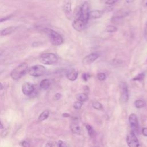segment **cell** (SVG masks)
<instances>
[{
    "mask_svg": "<svg viewBox=\"0 0 147 147\" xmlns=\"http://www.w3.org/2000/svg\"><path fill=\"white\" fill-rule=\"evenodd\" d=\"M48 36L51 44L55 46H58L63 43L62 36L57 32L50 28H44L42 30Z\"/></svg>",
    "mask_w": 147,
    "mask_h": 147,
    "instance_id": "cell-1",
    "label": "cell"
},
{
    "mask_svg": "<svg viewBox=\"0 0 147 147\" xmlns=\"http://www.w3.org/2000/svg\"><path fill=\"white\" fill-rule=\"evenodd\" d=\"M28 65L26 63H21L11 72L10 76L13 80H18L28 72Z\"/></svg>",
    "mask_w": 147,
    "mask_h": 147,
    "instance_id": "cell-2",
    "label": "cell"
},
{
    "mask_svg": "<svg viewBox=\"0 0 147 147\" xmlns=\"http://www.w3.org/2000/svg\"><path fill=\"white\" fill-rule=\"evenodd\" d=\"M40 61L45 65H52L57 62V57L53 53H44L40 55Z\"/></svg>",
    "mask_w": 147,
    "mask_h": 147,
    "instance_id": "cell-3",
    "label": "cell"
},
{
    "mask_svg": "<svg viewBox=\"0 0 147 147\" xmlns=\"http://www.w3.org/2000/svg\"><path fill=\"white\" fill-rule=\"evenodd\" d=\"M28 74L34 77H39L44 75L46 72V68L44 66L37 64L33 65L28 69Z\"/></svg>",
    "mask_w": 147,
    "mask_h": 147,
    "instance_id": "cell-4",
    "label": "cell"
},
{
    "mask_svg": "<svg viewBox=\"0 0 147 147\" xmlns=\"http://www.w3.org/2000/svg\"><path fill=\"white\" fill-rule=\"evenodd\" d=\"M89 5L87 2H84L80 6V20L86 24L89 20Z\"/></svg>",
    "mask_w": 147,
    "mask_h": 147,
    "instance_id": "cell-5",
    "label": "cell"
},
{
    "mask_svg": "<svg viewBox=\"0 0 147 147\" xmlns=\"http://www.w3.org/2000/svg\"><path fill=\"white\" fill-rule=\"evenodd\" d=\"M119 88L121 91L120 100L122 103H126L129 100V91L126 83L124 82H121L119 83Z\"/></svg>",
    "mask_w": 147,
    "mask_h": 147,
    "instance_id": "cell-6",
    "label": "cell"
},
{
    "mask_svg": "<svg viewBox=\"0 0 147 147\" xmlns=\"http://www.w3.org/2000/svg\"><path fill=\"white\" fill-rule=\"evenodd\" d=\"M72 5L69 0H65L63 5V11L68 20H71L73 16L72 11Z\"/></svg>",
    "mask_w": 147,
    "mask_h": 147,
    "instance_id": "cell-7",
    "label": "cell"
},
{
    "mask_svg": "<svg viewBox=\"0 0 147 147\" xmlns=\"http://www.w3.org/2000/svg\"><path fill=\"white\" fill-rule=\"evenodd\" d=\"M126 142L129 147H138L140 145L138 140L133 131L127 136Z\"/></svg>",
    "mask_w": 147,
    "mask_h": 147,
    "instance_id": "cell-8",
    "label": "cell"
},
{
    "mask_svg": "<svg viewBox=\"0 0 147 147\" xmlns=\"http://www.w3.org/2000/svg\"><path fill=\"white\" fill-rule=\"evenodd\" d=\"M99 55L98 53H91L87 56H86L83 59V63L85 65H88L95 61L98 57Z\"/></svg>",
    "mask_w": 147,
    "mask_h": 147,
    "instance_id": "cell-9",
    "label": "cell"
},
{
    "mask_svg": "<svg viewBox=\"0 0 147 147\" xmlns=\"http://www.w3.org/2000/svg\"><path fill=\"white\" fill-rule=\"evenodd\" d=\"M34 90V86L30 83H25L22 87V91L25 95H31Z\"/></svg>",
    "mask_w": 147,
    "mask_h": 147,
    "instance_id": "cell-10",
    "label": "cell"
},
{
    "mask_svg": "<svg viewBox=\"0 0 147 147\" xmlns=\"http://www.w3.org/2000/svg\"><path fill=\"white\" fill-rule=\"evenodd\" d=\"M73 28L76 30V31L80 32L84 28L86 24L81 20H74L72 24Z\"/></svg>",
    "mask_w": 147,
    "mask_h": 147,
    "instance_id": "cell-11",
    "label": "cell"
},
{
    "mask_svg": "<svg viewBox=\"0 0 147 147\" xmlns=\"http://www.w3.org/2000/svg\"><path fill=\"white\" fill-rule=\"evenodd\" d=\"M129 121L131 126L133 128H137L138 126V121L137 115L132 113L129 117Z\"/></svg>",
    "mask_w": 147,
    "mask_h": 147,
    "instance_id": "cell-12",
    "label": "cell"
},
{
    "mask_svg": "<svg viewBox=\"0 0 147 147\" xmlns=\"http://www.w3.org/2000/svg\"><path fill=\"white\" fill-rule=\"evenodd\" d=\"M104 14V11L103 10H96L90 11L89 18L91 19H98L102 17Z\"/></svg>",
    "mask_w": 147,
    "mask_h": 147,
    "instance_id": "cell-13",
    "label": "cell"
},
{
    "mask_svg": "<svg viewBox=\"0 0 147 147\" xmlns=\"http://www.w3.org/2000/svg\"><path fill=\"white\" fill-rule=\"evenodd\" d=\"M70 127H71L72 131L74 134H80V126L77 122L74 121V122H72L71 123Z\"/></svg>",
    "mask_w": 147,
    "mask_h": 147,
    "instance_id": "cell-14",
    "label": "cell"
},
{
    "mask_svg": "<svg viewBox=\"0 0 147 147\" xmlns=\"http://www.w3.org/2000/svg\"><path fill=\"white\" fill-rule=\"evenodd\" d=\"M16 29V27L14 26H11L1 30V34L2 36H6V35L10 34L13 32H14Z\"/></svg>",
    "mask_w": 147,
    "mask_h": 147,
    "instance_id": "cell-15",
    "label": "cell"
},
{
    "mask_svg": "<svg viewBox=\"0 0 147 147\" xmlns=\"http://www.w3.org/2000/svg\"><path fill=\"white\" fill-rule=\"evenodd\" d=\"M78 76V74L76 71H69L67 72L66 76L67 79L71 81H75Z\"/></svg>",
    "mask_w": 147,
    "mask_h": 147,
    "instance_id": "cell-16",
    "label": "cell"
},
{
    "mask_svg": "<svg viewBox=\"0 0 147 147\" xmlns=\"http://www.w3.org/2000/svg\"><path fill=\"white\" fill-rule=\"evenodd\" d=\"M50 81L47 79H44L42 80L40 83V87L42 90H47L50 87Z\"/></svg>",
    "mask_w": 147,
    "mask_h": 147,
    "instance_id": "cell-17",
    "label": "cell"
},
{
    "mask_svg": "<svg viewBox=\"0 0 147 147\" xmlns=\"http://www.w3.org/2000/svg\"><path fill=\"white\" fill-rule=\"evenodd\" d=\"M123 17H125V16L123 15H118V16H113L111 18V21L114 24H119L122 22Z\"/></svg>",
    "mask_w": 147,
    "mask_h": 147,
    "instance_id": "cell-18",
    "label": "cell"
},
{
    "mask_svg": "<svg viewBox=\"0 0 147 147\" xmlns=\"http://www.w3.org/2000/svg\"><path fill=\"white\" fill-rule=\"evenodd\" d=\"M76 98L78 101H80L81 102H86L88 99V97L87 95L85 93H79L76 95Z\"/></svg>",
    "mask_w": 147,
    "mask_h": 147,
    "instance_id": "cell-19",
    "label": "cell"
},
{
    "mask_svg": "<svg viewBox=\"0 0 147 147\" xmlns=\"http://www.w3.org/2000/svg\"><path fill=\"white\" fill-rule=\"evenodd\" d=\"M49 115V112L48 110H44L39 116L38 120L39 121H43L46 119Z\"/></svg>",
    "mask_w": 147,
    "mask_h": 147,
    "instance_id": "cell-20",
    "label": "cell"
},
{
    "mask_svg": "<svg viewBox=\"0 0 147 147\" xmlns=\"http://www.w3.org/2000/svg\"><path fill=\"white\" fill-rule=\"evenodd\" d=\"M117 28L114 25H108L106 28V30L109 33H114L117 31Z\"/></svg>",
    "mask_w": 147,
    "mask_h": 147,
    "instance_id": "cell-21",
    "label": "cell"
},
{
    "mask_svg": "<svg viewBox=\"0 0 147 147\" xmlns=\"http://www.w3.org/2000/svg\"><path fill=\"white\" fill-rule=\"evenodd\" d=\"M145 77V73L144 72H141L138 75H137L136 76H134L132 80L133 81H141L144 79Z\"/></svg>",
    "mask_w": 147,
    "mask_h": 147,
    "instance_id": "cell-22",
    "label": "cell"
},
{
    "mask_svg": "<svg viewBox=\"0 0 147 147\" xmlns=\"http://www.w3.org/2000/svg\"><path fill=\"white\" fill-rule=\"evenodd\" d=\"M145 103L142 100H137L134 102V106L137 108H142L144 106Z\"/></svg>",
    "mask_w": 147,
    "mask_h": 147,
    "instance_id": "cell-23",
    "label": "cell"
},
{
    "mask_svg": "<svg viewBox=\"0 0 147 147\" xmlns=\"http://www.w3.org/2000/svg\"><path fill=\"white\" fill-rule=\"evenodd\" d=\"M92 106L93 108L96 109V110H103V106L102 105L98 102H94L92 103Z\"/></svg>",
    "mask_w": 147,
    "mask_h": 147,
    "instance_id": "cell-24",
    "label": "cell"
},
{
    "mask_svg": "<svg viewBox=\"0 0 147 147\" xmlns=\"http://www.w3.org/2000/svg\"><path fill=\"white\" fill-rule=\"evenodd\" d=\"M86 127L87 130V131H88V135H89L90 137H92L93 135H94V130H93L92 127H91V126H90V125L87 124V125H86Z\"/></svg>",
    "mask_w": 147,
    "mask_h": 147,
    "instance_id": "cell-25",
    "label": "cell"
},
{
    "mask_svg": "<svg viewBox=\"0 0 147 147\" xmlns=\"http://www.w3.org/2000/svg\"><path fill=\"white\" fill-rule=\"evenodd\" d=\"M97 77L98 79L100 80V81H103L106 79V75L105 73L103 72H100L97 75Z\"/></svg>",
    "mask_w": 147,
    "mask_h": 147,
    "instance_id": "cell-26",
    "label": "cell"
},
{
    "mask_svg": "<svg viewBox=\"0 0 147 147\" xmlns=\"http://www.w3.org/2000/svg\"><path fill=\"white\" fill-rule=\"evenodd\" d=\"M82 105H83L82 102H81L80 101H76V102H74V103L73 105V106L74 107V109L78 110V109H80L82 107Z\"/></svg>",
    "mask_w": 147,
    "mask_h": 147,
    "instance_id": "cell-27",
    "label": "cell"
},
{
    "mask_svg": "<svg viewBox=\"0 0 147 147\" xmlns=\"http://www.w3.org/2000/svg\"><path fill=\"white\" fill-rule=\"evenodd\" d=\"M11 17H12V15L3 16V17L0 18V22H5V21H6L10 20Z\"/></svg>",
    "mask_w": 147,
    "mask_h": 147,
    "instance_id": "cell-28",
    "label": "cell"
},
{
    "mask_svg": "<svg viewBox=\"0 0 147 147\" xmlns=\"http://www.w3.org/2000/svg\"><path fill=\"white\" fill-rule=\"evenodd\" d=\"M57 147H68L67 144L64 141H63L61 140H59L57 142Z\"/></svg>",
    "mask_w": 147,
    "mask_h": 147,
    "instance_id": "cell-29",
    "label": "cell"
},
{
    "mask_svg": "<svg viewBox=\"0 0 147 147\" xmlns=\"http://www.w3.org/2000/svg\"><path fill=\"white\" fill-rule=\"evenodd\" d=\"M118 1V0H104L105 3L108 5H111L114 4Z\"/></svg>",
    "mask_w": 147,
    "mask_h": 147,
    "instance_id": "cell-30",
    "label": "cell"
},
{
    "mask_svg": "<svg viewBox=\"0 0 147 147\" xmlns=\"http://www.w3.org/2000/svg\"><path fill=\"white\" fill-rule=\"evenodd\" d=\"M61 97V94H60V93H56V94H55L54 95L53 98V99L54 100H57L60 99Z\"/></svg>",
    "mask_w": 147,
    "mask_h": 147,
    "instance_id": "cell-31",
    "label": "cell"
},
{
    "mask_svg": "<svg viewBox=\"0 0 147 147\" xmlns=\"http://www.w3.org/2000/svg\"><path fill=\"white\" fill-rule=\"evenodd\" d=\"M89 78H90V75H89V74H88L87 73H84L82 75V78L84 81H87V80Z\"/></svg>",
    "mask_w": 147,
    "mask_h": 147,
    "instance_id": "cell-32",
    "label": "cell"
},
{
    "mask_svg": "<svg viewBox=\"0 0 147 147\" xmlns=\"http://www.w3.org/2000/svg\"><path fill=\"white\" fill-rule=\"evenodd\" d=\"M144 37L146 40H147V22H146L144 27Z\"/></svg>",
    "mask_w": 147,
    "mask_h": 147,
    "instance_id": "cell-33",
    "label": "cell"
},
{
    "mask_svg": "<svg viewBox=\"0 0 147 147\" xmlns=\"http://www.w3.org/2000/svg\"><path fill=\"white\" fill-rule=\"evenodd\" d=\"M22 145L23 147H30V144L26 141H24L22 142Z\"/></svg>",
    "mask_w": 147,
    "mask_h": 147,
    "instance_id": "cell-34",
    "label": "cell"
},
{
    "mask_svg": "<svg viewBox=\"0 0 147 147\" xmlns=\"http://www.w3.org/2000/svg\"><path fill=\"white\" fill-rule=\"evenodd\" d=\"M142 133L144 136H147V128H143L142 129Z\"/></svg>",
    "mask_w": 147,
    "mask_h": 147,
    "instance_id": "cell-35",
    "label": "cell"
},
{
    "mask_svg": "<svg viewBox=\"0 0 147 147\" xmlns=\"http://www.w3.org/2000/svg\"><path fill=\"white\" fill-rule=\"evenodd\" d=\"M142 5L144 7H147V0H142Z\"/></svg>",
    "mask_w": 147,
    "mask_h": 147,
    "instance_id": "cell-36",
    "label": "cell"
},
{
    "mask_svg": "<svg viewBox=\"0 0 147 147\" xmlns=\"http://www.w3.org/2000/svg\"><path fill=\"white\" fill-rule=\"evenodd\" d=\"M52 146H53V145H52V144L51 143L48 142V143L46 144L45 147H52Z\"/></svg>",
    "mask_w": 147,
    "mask_h": 147,
    "instance_id": "cell-37",
    "label": "cell"
},
{
    "mask_svg": "<svg viewBox=\"0 0 147 147\" xmlns=\"http://www.w3.org/2000/svg\"><path fill=\"white\" fill-rule=\"evenodd\" d=\"M62 116L64 117H70V115L68 113H63L62 114Z\"/></svg>",
    "mask_w": 147,
    "mask_h": 147,
    "instance_id": "cell-38",
    "label": "cell"
},
{
    "mask_svg": "<svg viewBox=\"0 0 147 147\" xmlns=\"http://www.w3.org/2000/svg\"><path fill=\"white\" fill-rule=\"evenodd\" d=\"M135 0H125V1L127 3H131L132 2H133Z\"/></svg>",
    "mask_w": 147,
    "mask_h": 147,
    "instance_id": "cell-39",
    "label": "cell"
},
{
    "mask_svg": "<svg viewBox=\"0 0 147 147\" xmlns=\"http://www.w3.org/2000/svg\"><path fill=\"white\" fill-rule=\"evenodd\" d=\"M3 88V84L0 82V91L2 90Z\"/></svg>",
    "mask_w": 147,
    "mask_h": 147,
    "instance_id": "cell-40",
    "label": "cell"
},
{
    "mask_svg": "<svg viewBox=\"0 0 147 147\" xmlns=\"http://www.w3.org/2000/svg\"><path fill=\"white\" fill-rule=\"evenodd\" d=\"M3 125L2 124V123L0 121V129H3Z\"/></svg>",
    "mask_w": 147,
    "mask_h": 147,
    "instance_id": "cell-41",
    "label": "cell"
},
{
    "mask_svg": "<svg viewBox=\"0 0 147 147\" xmlns=\"http://www.w3.org/2000/svg\"><path fill=\"white\" fill-rule=\"evenodd\" d=\"M3 72V69H2L1 68H0V74Z\"/></svg>",
    "mask_w": 147,
    "mask_h": 147,
    "instance_id": "cell-42",
    "label": "cell"
}]
</instances>
